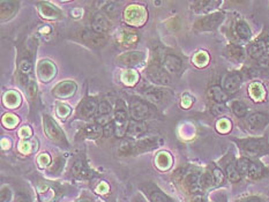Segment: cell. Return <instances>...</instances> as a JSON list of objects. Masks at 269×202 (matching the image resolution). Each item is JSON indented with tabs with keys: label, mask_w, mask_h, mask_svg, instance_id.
I'll list each match as a JSON object with an SVG mask.
<instances>
[{
	"label": "cell",
	"mask_w": 269,
	"mask_h": 202,
	"mask_svg": "<svg viewBox=\"0 0 269 202\" xmlns=\"http://www.w3.org/2000/svg\"><path fill=\"white\" fill-rule=\"evenodd\" d=\"M57 75V67L50 60H42L37 66V76L41 82L49 83Z\"/></svg>",
	"instance_id": "obj_16"
},
{
	"label": "cell",
	"mask_w": 269,
	"mask_h": 202,
	"mask_svg": "<svg viewBox=\"0 0 269 202\" xmlns=\"http://www.w3.org/2000/svg\"><path fill=\"white\" fill-rule=\"evenodd\" d=\"M19 2L16 1H1V19L5 20L12 19L18 12Z\"/></svg>",
	"instance_id": "obj_33"
},
{
	"label": "cell",
	"mask_w": 269,
	"mask_h": 202,
	"mask_svg": "<svg viewBox=\"0 0 269 202\" xmlns=\"http://www.w3.org/2000/svg\"><path fill=\"white\" fill-rule=\"evenodd\" d=\"M100 5H102V9L107 18L111 15H113L117 12V5L112 1H103L100 2Z\"/></svg>",
	"instance_id": "obj_46"
},
{
	"label": "cell",
	"mask_w": 269,
	"mask_h": 202,
	"mask_svg": "<svg viewBox=\"0 0 269 202\" xmlns=\"http://www.w3.org/2000/svg\"><path fill=\"white\" fill-rule=\"evenodd\" d=\"M51 157H50L49 154H42L38 156V160H37V162H38V164L41 167H50L51 166Z\"/></svg>",
	"instance_id": "obj_50"
},
{
	"label": "cell",
	"mask_w": 269,
	"mask_h": 202,
	"mask_svg": "<svg viewBox=\"0 0 269 202\" xmlns=\"http://www.w3.org/2000/svg\"><path fill=\"white\" fill-rule=\"evenodd\" d=\"M156 167L159 168L160 170H168L170 169L171 166H172V157H171V155L169 153H167V151H162V153H160L157 155L156 160H155Z\"/></svg>",
	"instance_id": "obj_37"
},
{
	"label": "cell",
	"mask_w": 269,
	"mask_h": 202,
	"mask_svg": "<svg viewBox=\"0 0 269 202\" xmlns=\"http://www.w3.org/2000/svg\"><path fill=\"white\" fill-rule=\"evenodd\" d=\"M33 143L34 141L23 140L22 142L20 143V150H21L23 154H28V153H32V151H36L35 148H33Z\"/></svg>",
	"instance_id": "obj_49"
},
{
	"label": "cell",
	"mask_w": 269,
	"mask_h": 202,
	"mask_svg": "<svg viewBox=\"0 0 269 202\" xmlns=\"http://www.w3.org/2000/svg\"><path fill=\"white\" fill-rule=\"evenodd\" d=\"M64 163H65V162H64V160H62V158H60V157H57V158H55V160H53V162L51 163V166H50L48 168V171H49L50 173H53V174L59 173L60 171L63 170Z\"/></svg>",
	"instance_id": "obj_45"
},
{
	"label": "cell",
	"mask_w": 269,
	"mask_h": 202,
	"mask_svg": "<svg viewBox=\"0 0 269 202\" xmlns=\"http://www.w3.org/2000/svg\"><path fill=\"white\" fill-rule=\"evenodd\" d=\"M192 103H193V99L188 94L184 95L183 99H181V106L185 107V109H188L192 105Z\"/></svg>",
	"instance_id": "obj_55"
},
{
	"label": "cell",
	"mask_w": 269,
	"mask_h": 202,
	"mask_svg": "<svg viewBox=\"0 0 269 202\" xmlns=\"http://www.w3.org/2000/svg\"><path fill=\"white\" fill-rule=\"evenodd\" d=\"M129 113H127L126 104L124 103L123 100H118L114 110L113 114V125L114 131H116V135L118 137L126 136L127 127H129Z\"/></svg>",
	"instance_id": "obj_7"
},
{
	"label": "cell",
	"mask_w": 269,
	"mask_h": 202,
	"mask_svg": "<svg viewBox=\"0 0 269 202\" xmlns=\"http://www.w3.org/2000/svg\"><path fill=\"white\" fill-rule=\"evenodd\" d=\"M215 127H216V131L218 133L228 134L231 130H233V123H231L228 118H220V119L216 121Z\"/></svg>",
	"instance_id": "obj_42"
},
{
	"label": "cell",
	"mask_w": 269,
	"mask_h": 202,
	"mask_svg": "<svg viewBox=\"0 0 269 202\" xmlns=\"http://www.w3.org/2000/svg\"><path fill=\"white\" fill-rule=\"evenodd\" d=\"M209 169L211 171V174H213L214 181H215V187H220L222 185L224 184L225 181V173L223 172V170L221 169V168H218L217 166H211L209 167Z\"/></svg>",
	"instance_id": "obj_41"
},
{
	"label": "cell",
	"mask_w": 269,
	"mask_h": 202,
	"mask_svg": "<svg viewBox=\"0 0 269 202\" xmlns=\"http://www.w3.org/2000/svg\"><path fill=\"white\" fill-rule=\"evenodd\" d=\"M192 62H193V64L197 67H199V68H203V67H206L210 62L209 53L206 51L197 52L193 58H192Z\"/></svg>",
	"instance_id": "obj_39"
},
{
	"label": "cell",
	"mask_w": 269,
	"mask_h": 202,
	"mask_svg": "<svg viewBox=\"0 0 269 202\" xmlns=\"http://www.w3.org/2000/svg\"><path fill=\"white\" fill-rule=\"evenodd\" d=\"M37 8H38L39 15L45 20H59L64 18L63 12L58 7H56L55 5L50 4L48 1L38 2Z\"/></svg>",
	"instance_id": "obj_22"
},
{
	"label": "cell",
	"mask_w": 269,
	"mask_h": 202,
	"mask_svg": "<svg viewBox=\"0 0 269 202\" xmlns=\"http://www.w3.org/2000/svg\"><path fill=\"white\" fill-rule=\"evenodd\" d=\"M160 65L168 74H178L183 69V60L173 53H167L161 58Z\"/></svg>",
	"instance_id": "obj_15"
},
{
	"label": "cell",
	"mask_w": 269,
	"mask_h": 202,
	"mask_svg": "<svg viewBox=\"0 0 269 202\" xmlns=\"http://www.w3.org/2000/svg\"><path fill=\"white\" fill-rule=\"evenodd\" d=\"M262 39H264L266 51H267V53H269V34H267L265 37H262Z\"/></svg>",
	"instance_id": "obj_61"
},
{
	"label": "cell",
	"mask_w": 269,
	"mask_h": 202,
	"mask_svg": "<svg viewBox=\"0 0 269 202\" xmlns=\"http://www.w3.org/2000/svg\"><path fill=\"white\" fill-rule=\"evenodd\" d=\"M57 192L58 190L55 187V185L42 184L38 187V200L39 202H53L57 198Z\"/></svg>",
	"instance_id": "obj_30"
},
{
	"label": "cell",
	"mask_w": 269,
	"mask_h": 202,
	"mask_svg": "<svg viewBox=\"0 0 269 202\" xmlns=\"http://www.w3.org/2000/svg\"><path fill=\"white\" fill-rule=\"evenodd\" d=\"M129 112L133 120L144 121L155 116L156 109L153 104L139 97H133L129 105Z\"/></svg>",
	"instance_id": "obj_3"
},
{
	"label": "cell",
	"mask_w": 269,
	"mask_h": 202,
	"mask_svg": "<svg viewBox=\"0 0 269 202\" xmlns=\"http://www.w3.org/2000/svg\"><path fill=\"white\" fill-rule=\"evenodd\" d=\"M15 202H33V200L27 192H20V193L16 194Z\"/></svg>",
	"instance_id": "obj_53"
},
{
	"label": "cell",
	"mask_w": 269,
	"mask_h": 202,
	"mask_svg": "<svg viewBox=\"0 0 269 202\" xmlns=\"http://www.w3.org/2000/svg\"><path fill=\"white\" fill-rule=\"evenodd\" d=\"M111 114H112V107H111L110 103L107 101H101L99 104V109H97V113L94 119H95V124L100 126H106L111 121Z\"/></svg>",
	"instance_id": "obj_21"
},
{
	"label": "cell",
	"mask_w": 269,
	"mask_h": 202,
	"mask_svg": "<svg viewBox=\"0 0 269 202\" xmlns=\"http://www.w3.org/2000/svg\"><path fill=\"white\" fill-rule=\"evenodd\" d=\"M74 202H94V200L90 197H88V195L83 194L82 197H80L79 199H76Z\"/></svg>",
	"instance_id": "obj_60"
},
{
	"label": "cell",
	"mask_w": 269,
	"mask_h": 202,
	"mask_svg": "<svg viewBox=\"0 0 269 202\" xmlns=\"http://www.w3.org/2000/svg\"><path fill=\"white\" fill-rule=\"evenodd\" d=\"M140 190L149 202H174L169 195L161 190L154 181H146L140 185Z\"/></svg>",
	"instance_id": "obj_11"
},
{
	"label": "cell",
	"mask_w": 269,
	"mask_h": 202,
	"mask_svg": "<svg viewBox=\"0 0 269 202\" xmlns=\"http://www.w3.org/2000/svg\"><path fill=\"white\" fill-rule=\"evenodd\" d=\"M147 124L144 121H137V120H130L129 127H127L126 137L130 140H137L147 132Z\"/></svg>",
	"instance_id": "obj_25"
},
{
	"label": "cell",
	"mask_w": 269,
	"mask_h": 202,
	"mask_svg": "<svg viewBox=\"0 0 269 202\" xmlns=\"http://www.w3.org/2000/svg\"><path fill=\"white\" fill-rule=\"evenodd\" d=\"M103 135V127L97 125V124H93V125L83 127L80 130L76 137L79 139H89V140H96Z\"/></svg>",
	"instance_id": "obj_29"
},
{
	"label": "cell",
	"mask_w": 269,
	"mask_h": 202,
	"mask_svg": "<svg viewBox=\"0 0 269 202\" xmlns=\"http://www.w3.org/2000/svg\"><path fill=\"white\" fill-rule=\"evenodd\" d=\"M70 173L73 177L79 178V179H90L94 176L93 170L90 169L85 158H79L74 162L72 168H70Z\"/></svg>",
	"instance_id": "obj_20"
},
{
	"label": "cell",
	"mask_w": 269,
	"mask_h": 202,
	"mask_svg": "<svg viewBox=\"0 0 269 202\" xmlns=\"http://www.w3.org/2000/svg\"><path fill=\"white\" fill-rule=\"evenodd\" d=\"M19 117L15 116L13 113H7L5 114L4 118H2V125H4L6 129L8 130H13L16 125L19 124Z\"/></svg>",
	"instance_id": "obj_44"
},
{
	"label": "cell",
	"mask_w": 269,
	"mask_h": 202,
	"mask_svg": "<svg viewBox=\"0 0 269 202\" xmlns=\"http://www.w3.org/2000/svg\"><path fill=\"white\" fill-rule=\"evenodd\" d=\"M100 101L96 97H86L81 101L76 107L75 119H82V120H89L95 118L97 113V109H99Z\"/></svg>",
	"instance_id": "obj_9"
},
{
	"label": "cell",
	"mask_w": 269,
	"mask_h": 202,
	"mask_svg": "<svg viewBox=\"0 0 269 202\" xmlns=\"http://www.w3.org/2000/svg\"><path fill=\"white\" fill-rule=\"evenodd\" d=\"M191 202H208V201H207V198L204 197L203 193H198V194L192 195Z\"/></svg>",
	"instance_id": "obj_57"
},
{
	"label": "cell",
	"mask_w": 269,
	"mask_h": 202,
	"mask_svg": "<svg viewBox=\"0 0 269 202\" xmlns=\"http://www.w3.org/2000/svg\"><path fill=\"white\" fill-rule=\"evenodd\" d=\"M222 4V1H215V0H210V1H194L192 2V9L198 14H211L218 6Z\"/></svg>",
	"instance_id": "obj_27"
},
{
	"label": "cell",
	"mask_w": 269,
	"mask_h": 202,
	"mask_svg": "<svg viewBox=\"0 0 269 202\" xmlns=\"http://www.w3.org/2000/svg\"><path fill=\"white\" fill-rule=\"evenodd\" d=\"M224 53L228 58L231 60H236V62H241L245 57V51L241 46L237 44H229L224 50Z\"/></svg>",
	"instance_id": "obj_34"
},
{
	"label": "cell",
	"mask_w": 269,
	"mask_h": 202,
	"mask_svg": "<svg viewBox=\"0 0 269 202\" xmlns=\"http://www.w3.org/2000/svg\"><path fill=\"white\" fill-rule=\"evenodd\" d=\"M243 83V76L239 72L229 73L223 80V89L227 92L228 95H234L240 89Z\"/></svg>",
	"instance_id": "obj_19"
},
{
	"label": "cell",
	"mask_w": 269,
	"mask_h": 202,
	"mask_svg": "<svg viewBox=\"0 0 269 202\" xmlns=\"http://www.w3.org/2000/svg\"><path fill=\"white\" fill-rule=\"evenodd\" d=\"M113 134H116V131H114V125H113V120H112L110 124H107L106 126L103 127V135L105 137H110V136H112Z\"/></svg>",
	"instance_id": "obj_52"
},
{
	"label": "cell",
	"mask_w": 269,
	"mask_h": 202,
	"mask_svg": "<svg viewBox=\"0 0 269 202\" xmlns=\"http://www.w3.org/2000/svg\"><path fill=\"white\" fill-rule=\"evenodd\" d=\"M237 144L241 157L257 160L265 155L269 154V139L267 136L262 137H244V139H231Z\"/></svg>",
	"instance_id": "obj_1"
},
{
	"label": "cell",
	"mask_w": 269,
	"mask_h": 202,
	"mask_svg": "<svg viewBox=\"0 0 269 202\" xmlns=\"http://www.w3.org/2000/svg\"><path fill=\"white\" fill-rule=\"evenodd\" d=\"M70 113V107L68 105H66V104L64 103H59L58 106H57V114H58V117L60 118H67L69 116Z\"/></svg>",
	"instance_id": "obj_48"
},
{
	"label": "cell",
	"mask_w": 269,
	"mask_h": 202,
	"mask_svg": "<svg viewBox=\"0 0 269 202\" xmlns=\"http://www.w3.org/2000/svg\"><path fill=\"white\" fill-rule=\"evenodd\" d=\"M43 129H44L45 135L51 142L58 144L60 147H68V141L66 139L65 133L48 114L43 116Z\"/></svg>",
	"instance_id": "obj_5"
},
{
	"label": "cell",
	"mask_w": 269,
	"mask_h": 202,
	"mask_svg": "<svg viewBox=\"0 0 269 202\" xmlns=\"http://www.w3.org/2000/svg\"><path fill=\"white\" fill-rule=\"evenodd\" d=\"M21 96H20L19 93L16 92H7L4 95V105L7 107V109H16V107L20 106L21 104Z\"/></svg>",
	"instance_id": "obj_35"
},
{
	"label": "cell",
	"mask_w": 269,
	"mask_h": 202,
	"mask_svg": "<svg viewBox=\"0 0 269 202\" xmlns=\"http://www.w3.org/2000/svg\"><path fill=\"white\" fill-rule=\"evenodd\" d=\"M117 43L122 46V48H133L134 45L139 42V35L135 33L131 32V30H119V33L116 36Z\"/></svg>",
	"instance_id": "obj_24"
},
{
	"label": "cell",
	"mask_w": 269,
	"mask_h": 202,
	"mask_svg": "<svg viewBox=\"0 0 269 202\" xmlns=\"http://www.w3.org/2000/svg\"><path fill=\"white\" fill-rule=\"evenodd\" d=\"M82 42L92 48H102L106 44L107 37L102 34L95 33L94 30H83L81 33Z\"/></svg>",
	"instance_id": "obj_18"
},
{
	"label": "cell",
	"mask_w": 269,
	"mask_h": 202,
	"mask_svg": "<svg viewBox=\"0 0 269 202\" xmlns=\"http://www.w3.org/2000/svg\"><path fill=\"white\" fill-rule=\"evenodd\" d=\"M142 94L146 101L153 104V105H161V104L169 102L171 96H172L170 90L166 89L164 87L154 86L146 87V88L142 90Z\"/></svg>",
	"instance_id": "obj_10"
},
{
	"label": "cell",
	"mask_w": 269,
	"mask_h": 202,
	"mask_svg": "<svg viewBox=\"0 0 269 202\" xmlns=\"http://www.w3.org/2000/svg\"><path fill=\"white\" fill-rule=\"evenodd\" d=\"M132 202H147V200L146 198H144V195H142L141 193H136L133 197Z\"/></svg>",
	"instance_id": "obj_59"
},
{
	"label": "cell",
	"mask_w": 269,
	"mask_h": 202,
	"mask_svg": "<svg viewBox=\"0 0 269 202\" xmlns=\"http://www.w3.org/2000/svg\"><path fill=\"white\" fill-rule=\"evenodd\" d=\"M248 96L255 103H261L266 100L267 92H266L265 86L259 81H254L248 86Z\"/></svg>",
	"instance_id": "obj_28"
},
{
	"label": "cell",
	"mask_w": 269,
	"mask_h": 202,
	"mask_svg": "<svg viewBox=\"0 0 269 202\" xmlns=\"http://www.w3.org/2000/svg\"><path fill=\"white\" fill-rule=\"evenodd\" d=\"M258 63L260 64V66L269 67V55H268V53H267V55L262 56L260 59H258Z\"/></svg>",
	"instance_id": "obj_58"
},
{
	"label": "cell",
	"mask_w": 269,
	"mask_h": 202,
	"mask_svg": "<svg viewBox=\"0 0 269 202\" xmlns=\"http://www.w3.org/2000/svg\"><path fill=\"white\" fill-rule=\"evenodd\" d=\"M19 70L20 73L26 74V75H33L34 66L32 59L28 58V57H23L19 62Z\"/></svg>",
	"instance_id": "obj_43"
},
{
	"label": "cell",
	"mask_w": 269,
	"mask_h": 202,
	"mask_svg": "<svg viewBox=\"0 0 269 202\" xmlns=\"http://www.w3.org/2000/svg\"><path fill=\"white\" fill-rule=\"evenodd\" d=\"M235 30H236L237 36L243 40H248L252 37V30L250 26L247 25L244 20H238L235 25Z\"/></svg>",
	"instance_id": "obj_36"
},
{
	"label": "cell",
	"mask_w": 269,
	"mask_h": 202,
	"mask_svg": "<svg viewBox=\"0 0 269 202\" xmlns=\"http://www.w3.org/2000/svg\"><path fill=\"white\" fill-rule=\"evenodd\" d=\"M269 123V117L266 113L254 112L247 117V126L253 132L264 130Z\"/></svg>",
	"instance_id": "obj_23"
},
{
	"label": "cell",
	"mask_w": 269,
	"mask_h": 202,
	"mask_svg": "<svg viewBox=\"0 0 269 202\" xmlns=\"http://www.w3.org/2000/svg\"><path fill=\"white\" fill-rule=\"evenodd\" d=\"M139 79V73L135 72L134 69H127L122 75V82L129 87H133L134 85H136Z\"/></svg>",
	"instance_id": "obj_38"
},
{
	"label": "cell",
	"mask_w": 269,
	"mask_h": 202,
	"mask_svg": "<svg viewBox=\"0 0 269 202\" xmlns=\"http://www.w3.org/2000/svg\"><path fill=\"white\" fill-rule=\"evenodd\" d=\"M146 75L150 82L160 87L170 86L172 80H171L170 74H168L166 70L162 68V66L157 64H150L146 68Z\"/></svg>",
	"instance_id": "obj_12"
},
{
	"label": "cell",
	"mask_w": 269,
	"mask_h": 202,
	"mask_svg": "<svg viewBox=\"0 0 269 202\" xmlns=\"http://www.w3.org/2000/svg\"><path fill=\"white\" fill-rule=\"evenodd\" d=\"M32 130H30V127H22L21 131H20V135H21L22 139L28 140L30 136H32Z\"/></svg>",
	"instance_id": "obj_56"
},
{
	"label": "cell",
	"mask_w": 269,
	"mask_h": 202,
	"mask_svg": "<svg viewBox=\"0 0 269 202\" xmlns=\"http://www.w3.org/2000/svg\"><path fill=\"white\" fill-rule=\"evenodd\" d=\"M144 60H146V53L142 51H127L116 58V62L119 65L125 67H135L141 65Z\"/></svg>",
	"instance_id": "obj_14"
},
{
	"label": "cell",
	"mask_w": 269,
	"mask_h": 202,
	"mask_svg": "<svg viewBox=\"0 0 269 202\" xmlns=\"http://www.w3.org/2000/svg\"><path fill=\"white\" fill-rule=\"evenodd\" d=\"M235 202H268L264 197L261 195H247V197H243L238 199Z\"/></svg>",
	"instance_id": "obj_47"
},
{
	"label": "cell",
	"mask_w": 269,
	"mask_h": 202,
	"mask_svg": "<svg viewBox=\"0 0 269 202\" xmlns=\"http://www.w3.org/2000/svg\"><path fill=\"white\" fill-rule=\"evenodd\" d=\"M225 14L223 12H214L211 14L201 16L193 25V29L198 33L214 32L223 23Z\"/></svg>",
	"instance_id": "obj_6"
},
{
	"label": "cell",
	"mask_w": 269,
	"mask_h": 202,
	"mask_svg": "<svg viewBox=\"0 0 269 202\" xmlns=\"http://www.w3.org/2000/svg\"><path fill=\"white\" fill-rule=\"evenodd\" d=\"M123 16L126 25L139 28V27H142L146 23L148 13L146 7H143V6L132 4L125 8Z\"/></svg>",
	"instance_id": "obj_8"
},
{
	"label": "cell",
	"mask_w": 269,
	"mask_h": 202,
	"mask_svg": "<svg viewBox=\"0 0 269 202\" xmlns=\"http://www.w3.org/2000/svg\"><path fill=\"white\" fill-rule=\"evenodd\" d=\"M160 146L159 136H149L142 137L137 140H124L120 143L118 154L120 156H135L147 151L155 149Z\"/></svg>",
	"instance_id": "obj_2"
},
{
	"label": "cell",
	"mask_w": 269,
	"mask_h": 202,
	"mask_svg": "<svg viewBox=\"0 0 269 202\" xmlns=\"http://www.w3.org/2000/svg\"><path fill=\"white\" fill-rule=\"evenodd\" d=\"M12 200V192L8 187H4L1 190V202H9Z\"/></svg>",
	"instance_id": "obj_54"
},
{
	"label": "cell",
	"mask_w": 269,
	"mask_h": 202,
	"mask_svg": "<svg viewBox=\"0 0 269 202\" xmlns=\"http://www.w3.org/2000/svg\"><path fill=\"white\" fill-rule=\"evenodd\" d=\"M231 110H233L234 114L237 118H244L247 114L248 107L246 104L241 102V101H234V102L231 103Z\"/></svg>",
	"instance_id": "obj_40"
},
{
	"label": "cell",
	"mask_w": 269,
	"mask_h": 202,
	"mask_svg": "<svg viewBox=\"0 0 269 202\" xmlns=\"http://www.w3.org/2000/svg\"><path fill=\"white\" fill-rule=\"evenodd\" d=\"M224 173H225V176H227L228 179L231 181V183H239V181L241 180V178H243L240 171L238 170L237 162H234V161H230V162H228V163H225Z\"/></svg>",
	"instance_id": "obj_31"
},
{
	"label": "cell",
	"mask_w": 269,
	"mask_h": 202,
	"mask_svg": "<svg viewBox=\"0 0 269 202\" xmlns=\"http://www.w3.org/2000/svg\"><path fill=\"white\" fill-rule=\"evenodd\" d=\"M201 174L198 171H191V172H187L185 174L183 184L185 190H186L188 193L194 195L198 193H204L202 190V185H201Z\"/></svg>",
	"instance_id": "obj_13"
},
{
	"label": "cell",
	"mask_w": 269,
	"mask_h": 202,
	"mask_svg": "<svg viewBox=\"0 0 269 202\" xmlns=\"http://www.w3.org/2000/svg\"><path fill=\"white\" fill-rule=\"evenodd\" d=\"M238 170L240 171L241 176L247 177L251 180L261 179L265 176L266 169L261 163H259L255 160H250L246 157H240L237 160Z\"/></svg>",
	"instance_id": "obj_4"
},
{
	"label": "cell",
	"mask_w": 269,
	"mask_h": 202,
	"mask_svg": "<svg viewBox=\"0 0 269 202\" xmlns=\"http://www.w3.org/2000/svg\"><path fill=\"white\" fill-rule=\"evenodd\" d=\"M227 112V106L224 104L215 103L214 106L211 107V113L215 114V116H220V114H223Z\"/></svg>",
	"instance_id": "obj_51"
},
{
	"label": "cell",
	"mask_w": 269,
	"mask_h": 202,
	"mask_svg": "<svg viewBox=\"0 0 269 202\" xmlns=\"http://www.w3.org/2000/svg\"><path fill=\"white\" fill-rule=\"evenodd\" d=\"M208 96H209L215 103L220 104H224L229 100V95L227 92L218 85H214L210 87L209 90H208Z\"/></svg>",
	"instance_id": "obj_32"
},
{
	"label": "cell",
	"mask_w": 269,
	"mask_h": 202,
	"mask_svg": "<svg viewBox=\"0 0 269 202\" xmlns=\"http://www.w3.org/2000/svg\"><path fill=\"white\" fill-rule=\"evenodd\" d=\"M111 29V22L109 18L105 14H96L93 18L92 21V30L95 33L102 34V35H105L106 33H109Z\"/></svg>",
	"instance_id": "obj_26"
},
{
	"label": "cell",
	"mask_w": 269,
	"mask_h": 202,
	"mask_svg": "<svg viewBox=\"0 0 269 202\" xmlns=\"http://www.w3.org/2000/svg\"><path fill=\"white\" fill-rule=\"evenodd\" d=\"M76 90H78V86H76V83L74 82V81L67 80L58 83V85L52 89V94L53 96L57 97V99L65 100V99H69V97H72L74 94L76 93Z\"/></svg>",
	"instance_id": "obj_17"
}]
</instances>
